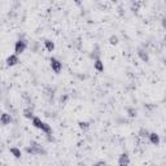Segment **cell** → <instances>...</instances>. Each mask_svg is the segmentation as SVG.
Segmentation results:
<instances>
[{
  "label": "cell",
  "instance_id": "cell-11",
  "mask_svg": "<svg viewBox=\"0 0 166 166\" xmlns=\"http://www.w3.org/2000/svg\"><path fill=\"white\" fill-rule=\"evenodd\" d=\"M44 92L45 95L49 97V100H53L55 97V92H56V87H52V86H45L44 87Z\"/></svg>",
  "mask_w": 166,
  "mask_h": 166
},
{
  "label": "cell",
  "instance_id": "cell-17",
  "mask_svg": "<svg viewBox=\"0 0 166 166\" xmlns=\"http://www.w3.org/2000/svg\"><path fill=\"white\" fill-rule=\"evenodd\" d=\"M78 125H79V129H80V130H84V131H86V130H88V129L91 127V123L87 122V121H79Z\"/></svg>",
  "mask_w": 166,
  "mask_h": 166
},
{
  "label": "cell",
  "instance_id": "cell-10",
  "mask_svg": "<svg viewBox=\"0 0 166 166\" xmlns=\"http://www.w3.org/2000/svg\"><path fill=\"white\" fill-rule=\"evenodd\" d=\"M149 142L151 144H153V146H160V143H161V139H160V135H158L157 132H151L149 134Z\"/></svg>",
  "mask_w": 166,
  "mask_h": 166
},
{
  "label": "cell",
  "instance_id": "cell-13",
  "mask_svg": "<svg viewBox=\"0 0 166 166\" xmlns=\"http://www.w3.org/2000/svg\"><path fill=\"white\" fill-rule=\"evenodd\" d=\"M9 152L15 158H21V156H22V152H21V149H18L17 147H10Z\"/></svg>",
  "mask_w": 166,
  "mask_h": 166
},
{
  "label": "cell",
  "instance_id": "cell-20",
  "mask_svg": "<svg viewBox=\"0 0 166 166\" xmlns=\"http://www.w3.org/2000/svg\"><path fill=\"white\" fill-rule=\"evenodd\" d=\"M68 100H69V95H68V94H64V95H61V96H60V99H59L60 104H65Z\"/></svg>",
  "mask_w": 166,
  "mask_h": 166
},
{
  "label": "cell",
  "instance_id": "cell-26",
  "mask_svg": "<svg viewBox=\"0 0 166 166\" xmlns=\"http://www.w3.org/2000/svg\"><path fill=\"white\" fill-rule=\"evenodd\" d=\"M162 62H164V65L166 66V59H164V60H162Z\"/></svg>",
  "mask_w": 166,
  "mask_h": 166
},
{
  "label": "cell",
  "instance_id": "cell-24",
  "mask_svg": "<svg viewBox=\"0 0 166 166\" xmlns=\"http://www.w3.org/2000/svg\"><path fill=\"white\" fill-rule=\"evenodd\" d=\"M38 47H39V43H38V42H34V45H33V51H34V52H37V51H38Z\"/></svg>",
  "mask_w": 166,
  "mask_h": 166
},
{
  "label": "cell",
  "instance_id": "cell-9",
  "mask_svg": "<svg viewBox=\"0 0 166 166\" xmlns=\"http://www.w3.org/2000/svg\"><path fill=\"white\" fill-rule=\"evenodd\" d=\"M22 116L25 118H27V119H31V121L37 117V116L34 114V108H25L22 110Z\"/></svg>",
  "mask_w": 166,
  "mask_h": 166
},
{
  "label": "cell",
  "instance_id": "cell-15",
  "mask_svg": "<svg viewBox=\"0 0 166 166\" xmlns=\"http://www.w3.org/2000/svg\"><path fill=\"white\" fill-rule=\"evenodd\" d=\"M90 57L94 59V61L100 59V48H99V45H95V49H92V52L90 53Z\"/></svg>",
  "mask_w": 166,
  "mask_h": 166
},
{
  "label": "cell",
  "instance_id": "cell-6",
  "mask_svg": "<svg viewBox=\"0 0 166 166\" xmlns=\"http://www.w3.org/2000/svg\"><path fill=\"white\" fill-rule=\"evenodd\" d=\"M137 56H139V59L142 60L143 62H149V53H148V52L146 51V49L144 48H137Z\"/></svg>",
  "mask_w": 166,
  "mask_h": 166
},
{
  "label": "cell",
  "instance_id": "cell-19",
  "mask_svg": "<svg viewBox=\"0 0 166 166\" xmlns=\"http://www.w3.org/2000/svg\"><path fill=\"white\" fill-rule=\"evenodd\" d=\"M149 134L151 132L148 131L147 129H144V127H143V129H140V131H139V135L142 137H149Z\"/></svg>",
  "mask_w": 166,
  "mask_h": 166
},
{
  "label": "cell",
  "instance_id": "cell-8",
  "mask_svg": "<svg viewBox=\"0 0 166 166\" xmlns=\"http://www.w3.org/2000/svg\"><path fill=\"white\" fill-rule=\"evenodd\" d=\"M7 65L8 66H15L17 65V64L20 62V59H18V56H17L16 53H13V55H9L8 57H7Z\"/></svg>",
  "mask_w": 166,
  "mask_h": 166
},
{
  "label": "cell",
  "instance_id": "cell-25",
  "mask_svg": "<svg viewBox=\"0 0 166 166\" xmlns=\"http://www.w3.org/2000/svg\"><path fill=\"white\" fill-rule=\"evenodd\" d=\"M162 45H164V47H166V37L164 38V40H162Z\"/></svg>",
  "mask_w": 166,
  "mask_h": 166
},
{
  "label": "cell",
  "instance_id": "cell-18",
  "mask_svg": "<svg viewBox=\"0 0 166 166\" xmlns=\"http://www.w3.org/2000/svg\"><path fill=\"white\" fill-rule=\"evenodd\" d=\"M118 42H119V39H118L117 35H110V37H109V43L112 45H117Z\"/></svg>",
  "mask_w": 166,
  "mask_h": 166
},
{
  "label": "cell",
  "instance_id": "cell-23",
  "mask_svg": "<svg viewBox=\"0 0 166 166\" xmlns=\"http://www.w3.org/2000/svg\"><path fill=\"white\" fill-rule=\"evenodd\" d=\"M94 166H108V165H107V162H105V161H97Z\"/></svg>",
  "mask_w": 166,
  "mask_h": 166
},
{
  "label": "cell",
  "instance_id": "cell-3",
  "mask_svg": "<svg viewBox=\"0 0 166 166\" xmlns=\"http://www.w3.org/2000/svg\"><path fill=\"white\" fill-rule=\"evenodd\" d=\"M29 47V43H27V40L25 39V37H20V39L15 43V53L18 56V55H22L25 51H26V48Z\"/></svg>",
  "mask_w": 166,
  "mask_h": 166
},
{
  "label": "cell",
  "instance_id": "cell-12",
  "mask_svg": "<svg viewBox=\"0 0 166 166\" xmlns=\"http://www.w3.org/2000/svg\"><path fill=\"white\" fill-rule=\"evenodd\" d=\"M94 68L95 70H97L99 73H103L104 72V62L101 61V59H97L94 61Z\"/></svg>",
  "mask_w": 166,
  "mask_h": 166
},
{
  "label": "cell",
  "instance_id": "cell-21",
  "mask_svg": "<svg viewBox=\"0 0 166 166\" xmlns=\"http://www.w3.org/2000/svg\"><path fill=\"white\" fill-rule=\"evenodd\" d=\"M157 105L152 104V103H144V109H148V110H153V109H156Z\"/></svg>",
  "mask_w": 166,
  "mask_h": 166
},
{
  "label": "cell",
  "instance_id": "cell-5",
  "mask_svg": "<svg viewBox=\"0 0 166 166\" xmlns=\"http://www.w3.org/2000/svg\"><path fill=\"white\" fill-rule=\"evenodd\" d=\"M129 165H130V156L127 152H123L118 157V166H129Z\"/></svg>",
  "mask_w": 166,
  "mask_h": 166
},
{
  "label": "cell",
  "instance_id": "cell-4",
  "mask_svg": "<svg viewBox=\"0 0 166 166\" xmlns=\"http://www.w3.org/2000/svg\"><path fill=\"white\" fill-rule=\"evenodd\" d=\"M49 64H51V68L52 70L56 73V74H60L62 70V62L60 61V60H57L56 57H51L49 59Z\"/></svg>",
  "mask_w": 166,
  "mask_h": 166
},
{
  "label": "cell",
  "instance_id": "cell-14",
  "mask_svg": "<svg viewBox=\"0 0 166 166\" xmlns=\"http://www.w3.org/2000/svg\"><path fill=\"white\" fill-rule=\"evenodd\" d=\"M126 113L130 118H136L137 117V110L134 107H127L126 108Z\"/></svg>",
  "mask_w": 166,
  "mask_h": 166
},
{
  "label": "cell",
  "instance_id": "cell-7",
  "mask_svg": "<svg viewBox=\"0 0 166 166\" xmlns=\"http://www.w3.org/2000/svg\"><path fill=\"white\" fill-rule=\"evenodd\" d=\"M0 122H1L3 126H7V125H10V123L13 122V117L12 114H9V113H3L1 117H0Z\"/></svg>",
  "mask_w": 166,
  "mask_h": 166
},
{
  "label": "cell",
  "instance_id": "cell-2",
  "mask_svg": "<svg viewBox=\"0 0 166 166\" xmlns=\"http://www.w3.org/2000/svg\"><path fill=\"white\" fill-rule=\"evenodd\" d=\"M31 123H33V126L34 127H37V129H39L42 130L45 135H52V132H53V130H52V126L51 125H48L47 122H44V121H42V119L39 117H35L33 121H31Z\"/></svg>",
  "mask_w": 166,
  "mask_h": 166
},
{
  "label": "cell",
  "instance_id": "cell-22",
  "mask_svg": "<svg viewBox=\"0 0 166 166\" xmlns=\"http://www.w3.org/2000/svg\"><path fill=\"white\" fill-rule=\"evenodd\" d=\"M161 26H162V29L166 30V16L162 17V20H161Z\"/></svg>",
  "mask_w": 166,
  "mask_h": 166
},
{
  "label": "cell",
  "instance_id": "cell-16",
  "mask_svg": "<svg viewBox=\"0 0 166 166\" xmlns=\"http://www.w3.org/2000/svg\"><path fill=\"white\" fill-rule=\"evenodd\" d=\"M44 47H45V49H47L48 52H53L55 51V43L52 40H49V39L44 40Z\"/></svg>",
  "mask_w": 166,
  "mask_h": 166
},
{
  "label": "cell",
  "instance_id": "cell-1",
  "mask_svg": "<svg viewBox=\"0 0 166 166\" xmlns=\"http://www.w3.org/2000/svg\"><path fill=\"white\" fill-rule=\"evenodd\" d=\"M25 151H26V153L33 154V156H35V154H39V156H42V154H43V156L47 154V151H45L38 142H35V140H31L30 146L25 148Z\"/></svg>",
  "mask_w": 166,
  "mask_h": 166
}]
</instances>
